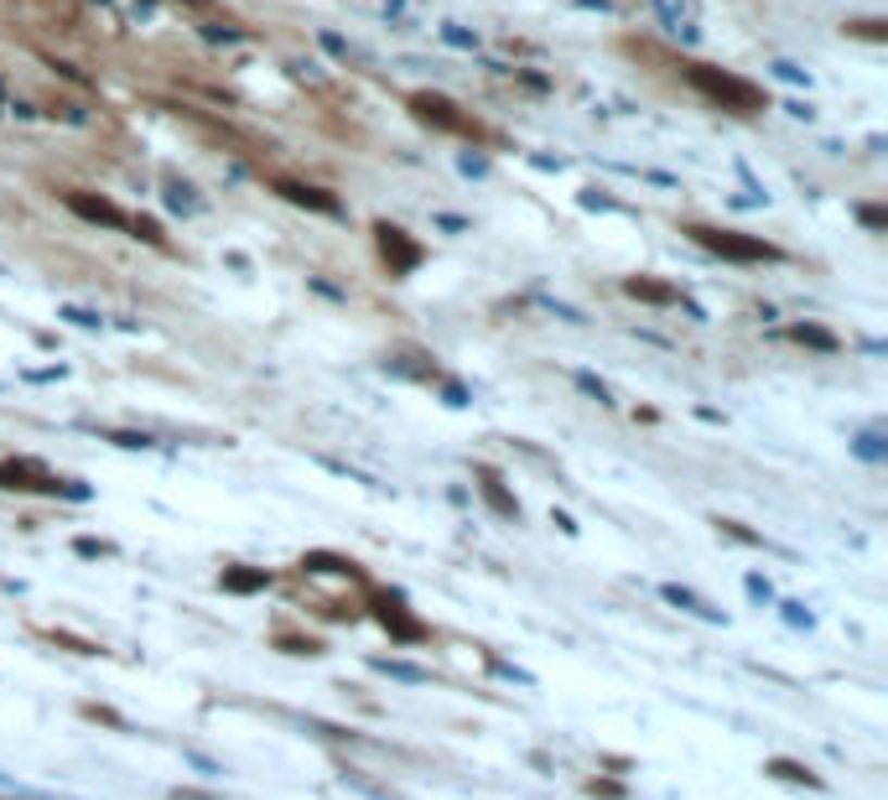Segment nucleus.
<instances>
[{"instance_id": "obj_1", "label": "nucleus", "mask_w": 888, "mask_h": 800, "mask_svg": "<svg viewBox=\"0 0 888 800\" xmlns=\"http://www.w3.org/2000/svg\"><path fill=\"white\" fill-rule=\"evenodd\" d=\"M686 78H691L712 104H723L733 115H759V110H764V89H753V84L738 78V73L712 68V63H686Z\"/></svg>"}, {"instance_id": "obj_2", "label": "nucleus", "mask_w": 888, "mask_h": 800, "mask_svg": "<svg viewBox=\"0 0 888 800\" xmlns=\"http://www.w3.org/2000/svg\"><path fill=\"white\" fill-rule=\"evenodd\" d=\"M686 235L697 239L701 250H712V255H723V260H738V265L779 260V250L759 235H738V229H717V224H686Z\"/></svg>"}, {"instance_id": "obj_3", "label": "nucleus", "mask_w": 888, "mask_h": 800, "mask_svg": "<svg viewBox=\"0 0 888 800\" xmlns=\"http://www.w3.org/2000/svg\"><path fill=\"white\" fill-rule=\"evenodd\" d=\"M405 104H411V115H416L421 125H432V130H447V136H478V125H473V120H467L447 95H411Z\"/></svg>"}, {"instance_id": "obj_4", "label": "nucleus", "mask_w": 888, "mask_h": 800, "mask_svg": "<svg viewBox=\"0 0 888 800\" xmlns=\"http://www.w3.org/2000/svg\"><path fill=\"white\" fill-rule=\"evenodd\" d=\"M374 239H379V260L390 265V276H411V271L421 265V255H426L400 224H385V218L374 224Z\"/></svg>"}, {"instance_id": "obj_5", "label": "nucleus", "mask_w": 888, "mask_h": 800, "mask_svg": "<svg viewBox=\"0 0 888 800\" xmlns=\"http://www.w3.org/2000/svg\"><path fill=\"white\" fill-rule=\"evenodd\" d=\"M0 489H16V495H58V489H68V484H58L42 463H32V458H5L0 463Z\"/></svg>"}, {"instance_id": "obj_6", "label": "nucleus", "mask_w": 888, "mask_h": 800, "mask_svg": "<svg viewBox=\"0 0 888 800\" xmlns=\"http://www.w3.org/2000/svg\"><path fill=\"white\" fill-rule=\"evenodd\" d=\"M63 203H68L78 218H89L99 229H130V213L110 203V198H93V192H63Z\"/></svg>"}, {"instance_id": "obj_7", "label": "nucleus", "mask_w": 888, "mask_h": 800, "mask_svg": "<svg viewBox=\"0 0 888 800\" xmlns=\"http://www.w3.org/2000/svg\"><path fill=\"white\" fill-rule=\"evenodd\" d=\"M374 618L390 629L396 639H405V645H416V639H426V624L421 618H411V613L400 609V598H374Z\"/></svg>"}, {"instance_id": "obj_8", "label": "nucleus", "mask_w": 888, "mask_h": 800, "mask_svg": "<svg viewBox=\"0 0 888 800\" xmlns=\"http://www.w3.org/2000/svg\"><path fill=\"white\" fill-rule=\"evenodd\" d=\"M276 192L286 203H297V209H312V213H338V198L323 188H312V183H291V177H280Z\"/></svg>"}, {"instance_id": "obj_9", "label": "nucleus", "mask_w": 888, "mask_h": 800, "mask_svg": "<svg viewBox=\"0 0 888 800\" xmlns=\"http://www.w3.org/2000/svg\"><path fill=\"white\" fill-rule=\"evenodd\" d=\"M624 291H629V297H639V302H654V307H676L680 302L676 286L650 282V276H629V282H624Z\"/></svg>"}, {"instance_id": "obj_10", "label": "nucleus", "mask_w": 888, "mask_h": 800, "mask_svg": "<svg viewBox=\"0 0 888 800\" xmlns=\"http://www.w3.org/2000/svg\"><path fill=\"white\" fill-rule=\"evenodd\" d=\"M478 489H484V499H489L493 515H504V520L520 515V504L504 495V484H499V473H493V468H478Z\"/></svg>"}, {"instance_id": "obj_11", "label": "nucleus", "mask_w": 888, "mask_h": 800, "mask_svg": "<svg viewBox=\"0 0 888 800\" xmlns=\"http://www.w3.org/2000/svg\"><path fill=\"white\" fill-rule=\"evenodd\" d=\"M224 588L229 592H260V588H271V572H265V566H224Z\"/></svg>"}, {"instance_id": "obj_12", "label": "nucleus", "mask_w": 888, "mask_h": 800, "mask_svg": "<svg viewBox=\"0 0 888 800\" xmlns=\"http://www.w3.org/2000/svg\"><path fill=\"white\" fill-rule=\"evenodd\" d=\"M795 343H805V349H821V353H837V333H826L816 328V323H795L790 328Z\"/></svg>"}, {"instance_id": "obj_13", "label": "nucleus", "mask_w": 888, "mask_h": 800, "mask_svg": "<svg viewBox=\"0 0 888 800\" xmlns=\"http://www.w3.org/2000/svg\"><path fill=\"white\" fill-rule=\"evenodd\" d=\"M770 775L790 779V785H811V790L821 785V775H811V770H805V764H795V759H770Z\"/></svg>"}, {"instance_id": "obj_14", "label": "nucleus", "mask_w": 888, "mask_h": 800, "mask_svg": "<svg viewBox=\"0 0 888 800\" xmlns=\"http://www.w3.org/2000/svg\"><path fill=\"white\" fill-rule=\"evenodd\" d=\"M302 566H307V572H343V577H359V566L343 562V557H327V551H312Z\"/></svg>"}, {"instance_id": "obj_15", "label": "nucleus", "mask_w": 888, "mask_h": 800, "mask_svg": "<svg viewBox=\"0 0 888 800\" xmlns=\"http://www.w3.org/2000/svg\"><path fill=\"white\" fill-rule=\"evenodd\" d=\"M442 37L452 42V48H478V37H467V32H458V26H442Z\"/></svg>"}, {"instance_id": "obj_16", "label": "nucleus", "mask_w": 888, "mask_h": 800, "mask_svg": "<svg viewBox=\"0 0 888 800\" xmlns=\"http://www.w3.org/2000/svg\"><path fill=\"white\" fill-rule=\"evenodd\" d=\"M291 655H317V639H280Z\"/></svg>"}, {"instance_id": "obj_17", "label": "nucleus", "mask_w": 888, "mask_h": 800, "mask_svg": "<svg viewBox=\"0 0 888 800\" xmlns=\"http://www.w3.org/2000/svg\"><path fill=\"white\" fill-rule=\"evenodd\" d=\"M774 73H779V78H790V84H811V78L795 68V63H774Z\"/></svg>"}, {"instance_id": "obj_18", "label": "nucleus", "mask_w": 888, "mask_h": 800, "mask_svg": "<svg viewBox=\"0 0 888 800\" xmlns=\"http://www.w3.org/2000/svg\"><path fill=\"white\" fill-rule=\"evenodd\" d=\"M587 790H592V796H624V790H618V785H608V779H592Z\"/></svg>"}, {"instance_id": "obj_19", "label": "nucleus", "mask_w": 888, "mask_h": 800, "mask_svg": "<svg viewBox=\"0 0 888 800\" xmlns=\"http://www.w3.org/2000/svg\"><path fill=\"white\" fill-rule=\"evenodd\" d=\"M863 224L867 229H884V209H863Z\"/></svg>"}, {"instance_id": "obj_20", "label": "nucleus", "mask_w": 888, "mask_h": 800, "mask_svg": "<svg viewBox=\"0 0 888 800\" xmlns=\"http://www.w3.org/2000/svg\"><path fill=\"white\" fill-rule=\"evenodd\" d=\"M187 5H209V0H187Z\"/></svg>"}]
</instances>
